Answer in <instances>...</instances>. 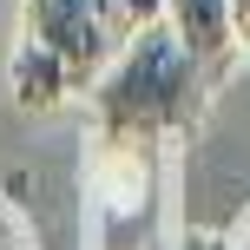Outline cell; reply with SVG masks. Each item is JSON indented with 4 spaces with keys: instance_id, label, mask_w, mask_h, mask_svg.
Returning <instances> with one entry per match:
<instances>
[{
    "instance_id": "obj_8",
    "label": "cell",
    "mask_w": 250,
    "mask_h": 250,
    "mask_svg": "<svg viewBox=\"0 0 250 250\" xmlns=\"http://www.w3.org/2000/svg\"><path fill=\"white\" fill-rule=\"evenodd\" d=\"M230 26H237V53H250V0H230Z\"/></svg>"
},
{
    "instance_id": "obj_1",
    "label": "cell",
    "mask_w": 250,
    "mask_h": 250,
    "mask_svg": "<svg viewBox=\"0 0 250 250\" xmlns=\"http://www.w3.org/2000/svg\"><path fill=\"white\" fill-rule=\"evenodd\" d=\"M204 92H211V73L178 46V33L165 20H151L92 79V132H99V145L158 151L198 125Z\"/></svg>"
},
{
    "instance_id": "obj_9",
    "label": "cell",
    "mask_w": 250,
    "mask_h": 250,
    "mask_svg": "<svg viewBox=\"0 0 250 250\" xmlns=\"http://www.w3.org/2000/svg\"><path fill=\"white\" fill-rule=\"evenodd\" d=\"M237 250H250V237H244V244H237Z\"/></svg>"
},
{
    "instance_id": "obj_6",
    "label": "cell",
    "mask_w": 250,
    "mask_h": 250,
    "mask_svg": "<svg viewBox=\"0 0 250 250\" xmlns=\"http://www.w3.org/2000/svg\"><path fill=\"white\" fill-rule=\"evenodd\" d=\"M178 250H237V244H230L224 230H198L191 224V230H178Z\"/></svg>"
},
{
    "instance_id": "obj_2",
    "label": "cell",
    "mask_w": 250,
    "mask_h": 250,
    "mask_svg": "<svg viewBox=\"0 0 250 250\" xmlns=\"http://www.w3.org/2000/svg\"><path fill=\"white\" fill-rule=\"evenodd\" d=\"M132 33L138 26L125 20L112 0H26V40H40L46 53H60L79 86H92L125 53Z\"/></svg>"
},
{
    "instance_id": "obj_7",
    "label": "cell",
    "mask_w": 250,
    "mask_h": 250,
    "mask_svg": "<svg viewBox=\"0 0 250 250\" xmlns=\"http://www.w3.org/2000/svg\"><path fill=\"white\" fill-rule=\"evenodd\" d=\"M112 7H119L132 26H151V20H165V0H112Z\"/></svg>"
},
{
    "instance_id": "obj_4",
    "label": "cell",
    "mask_w": 250,
    "mask_h": 250,
    "mask_svg": "<svg viewBox=\"0 0 250 250\" xmlns=\"http://www.w3.org/2000/svg\"><path fill=\"white\" fill-rule=\"evenodd\" d=\"M7 92H13L20 112H60V105L79 92V79L66 73L60 53H46L40 40L20 33V46H13V60H7Z\"/></svg>"
},
{
    "instance_id": "obj_3",
    "label": "cell",
    "mask_w": 250,
    "mask_h": 250,
    "mask_svg": "<svg viewBox=\"0 0 250 250\" xmlns=\"http://www.w3.org/2000/svg\"><path fill=\"white\" fill-rule=\"evenodd\" d=\"M165 26L178 33V46H185L204 73H224L230 53H237L230 0H165Z\"/></svg>"
},
{
    "instance_id": "obj_5",
    "label": "cell",
    "mask_w": 250,
    "mask_h": 250,
    "mask_svg": "<svg viewBox=\"0 0 250 250\" xmlns=\"http://www.w3.org/2000/svg\"><path fill=\"white\" fill-rule=\"evenodd\" d=\"M0 250H33V224L13 204H0Z\"/></svg>"
}]
</instances>
